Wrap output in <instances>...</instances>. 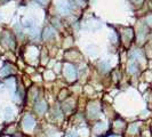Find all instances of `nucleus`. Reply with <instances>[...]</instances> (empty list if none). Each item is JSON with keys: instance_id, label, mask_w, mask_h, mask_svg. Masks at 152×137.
<instances>
[{"instance_id": "1", "label": "nucleus", "mask_w": 152, "mask_h": 137, "mask_svg": "<svg viewBox=\"0 0 152 137\" xmlns=\"http://www.w3.org/2000/svg\"><path fill=\"white\" fill-rule=\"evenodd\" d=\"M34 119L31 116H25L23 119V127L26 129V130H31L33 127H34Z\"/></svg>"}, {"instance_id": "2", "label": "nucleus", "mask_w": 152, "mask_h": 137, "mask_svg": "<svg viewBox=\"0 0 152 137\" xmlns=\"http://www.w3.org/2000/svg\"><path fill=\"white\" fill-rule=\"evenodd\" d=\"M65 75L69 79H75L76 78V69L72 65H66L65 66Z\"/></svg>"}, {"instance_id": "3", "label": "nucleus", "mask_w": 152, "mask_h": 137, "mask_svg": "<svg viewBox=\"0 0 152 137\" xmlns=\"http://www.w3.org/2000/svg\"><path fill=\"white\" fill-rule=\"evenodd\" d=\"M34 110H36V112H37V113H39V114L45 113V111L47 110V104H46V102L43 101V102L37 103L36 106H34Z\"/></svg>"}, {"instance_id": "4", "label": "nucleus", "mask_w": 152, "mask_h": 137, "mask_svg": "<svg viewBox=\"0 0 152 137\" xmlns=\"http://www.w3.org/2000/svg\"><path fill=\"white\" fill-rule=\"evenodd\" d=\"M58 9L61 13H63V14H67L69 11H71V6L67 4V2H62L60 6H58Z\"/></svg>"}, {"instance_id": "5", "label": "nucleus", "mask_w": 152, "mask_h": 137, "mask_svg": "<svg viewBox=\"0 0 152 137\" xmlns=\"http://www.w3.org/2000/svg\"><path fill=\"white\" fill-rule=\"evenodd\" d=\"M50 37H54V32H53V30L50 28H48V29H46V32L43 33V38L45 39H48Z\"/></svg>"}, {"instance_id": "6", "label": "nucleus", "mask_w": 152, "mask_h": 137, "mask_svg": "<svg viewBox=\"0 0 152 137\" xmlns=\"http://www.w3.org/2000/svg\"><path fill=\"white\" fill-rule=\"evenodd\" d=\"M96 113H97V106H94V105L89 106V116H95Z\"/></svg>"}, {"instance_id": "7", "label": "nucleus", "mask_w": 152, "mask_h": 137, "mask_svg": "<svg viewBox=\"0 0 152 137\" xmlns=\"http://www.w3.org/2000/svg\"><path fill=\"white\" fill-rule=\"evenodd\" d=\"M103 128H104V125L101 122V124H97V125H96V127H95V129H94V130H95V133H98V131H102V130H103Z\"/></svg>"}, {"instance_id": "8", "label": "nucleus", "mask_w": 152, "mask_h": 137, "mask_svg": "<svg viewBox=\"0 0 152 137\" xmlns=\"http://www.w3.org/2000/svg\"><path fill=\"white\" fill-rule=\"evenodd\" d=\"M136 130H137V126L136 125H133V126L129 127V133H131V134H134Z\"/></svg>"}, {"instance_id": "9", "label": "nucleus", "mask_w": 152, "mask_h": 137, "mask_svg": "<svg viewBox=\"0 0 152 137\" xmlns=\"http://www.w3.org/2000/svg\"><path fill=\"white\" fill-rule=\"evenodd\" d=\"M66 137H78V136H77L75 133H70V134L66 135Z\"/></svg>"}, {"instance_id": "10", "label": "nucleus", "mask_w": 152, "mask_h": 137, "mask_svg": "<svg viewBox=\"0 0 152 137\" xmlns=\"http://www.w3.org/2000/svg\"><path fill=\"white\" fill-rule=\"evenodd\" d=\"M109 137H117V136H109Z\"/></svg>"}]
</instances>
